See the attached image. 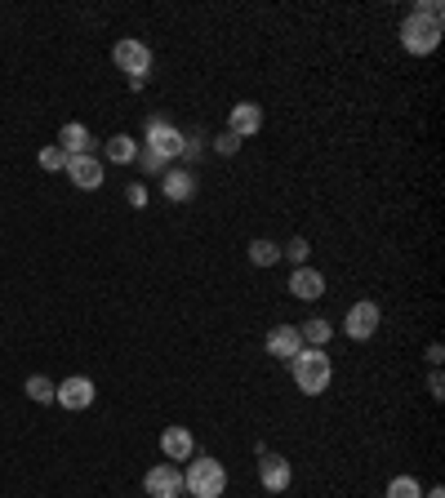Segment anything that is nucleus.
<instances>
[{"label": "nucleus", "instance_id": "nucleus-12", "mask_svg": "<svg viewBox=\"0 0 445 498\" xmlns=\"http://www.w3.org/2000/svg\"><path fill=\"white\" fill-rule=\"evenodd\" d=\"M161 192H165V200H174V205H187V200L196 196V174H192V169H165V174H161Z\"/></svg>", "mask_w": 445, "mask_h": 498}, {"label": "nucleus", "instance_id": "nucleus-28", "mask_svg": "<svg viewBox=\"0 0 445 498\" xmlns=\"http://www.w3.org/2000/svg\"><path fill=\"white\" fill-rule=\"evenodd\" d=\"M428 392H432L437 400L445 397V378H441V369H432V378H428Z\"/></svg>", "mask_w": 445, "mask_h": 498}, {"label": "nucleus", "instance_id": "nucleus-19", "mask_svg": "<svg viewBox=\"0 0 445 498\" xmlns=\"http://www.w3.org/2000/svg\"><path fill=\"white\" fill-rule=\"evenodd\" d=\"M281 259V245L268 240V236H259V240H249V263L254 267H272Z\"/></svg>", "mask_w": 445, "mask_h": 498}, {"label": "nucleus", "instance_id": "nucleus-3", "mask_svg": "<svg viewBox=\"0 0 445 498\" xmlns=\"http://www.w3.org/2000/svg\"><path fill=\"white\" fill-rule=\"evenodd\" d=\"M401 45H406V54H414V58H428V54L441 45V23H432V18H423V14H406V23H401Z\"/></svg>", "mask_w": 445, "mask_h": 498}, {"label": "nucleus", "instance_id": "nucleus-25", "mask_svg": "<svg viewBox=\"0 0 445 498\" xmlns=\"http://www.w3.org/2000/svg\"><path fill=\"white\" fill-rule=\"evenodd\" d=\"M410 14H423V18H432V23H441V18H445V5H441V0H419V5H414Z\"/></svg>", "mask_w": 445, "mask_h": 498}, {"label": "nucleus", "instance_id": "nucleus-24", "mask_svg": "<svg viewBox=\"0 0 445 498\" xmlns=\"http://www.w3.org/2000/svg\"><path fill=\"white\" fill-rule=\"evenodd\" d=\"M40 169H49V174H54V169H68V152H63L58 143L45 147V152H40Z\"/></svg>", "mask_w": 445, "mask_h": 498}, {"label": "nucleus", "instance_id": "nucleus-9", "mask_svg": "<svg viewBox=\"0 0 445 498\" xmlns=\"http://www.w3.org/2000/svg\"><path fill=\"white\" fill-rule=\"evenodd\" d=\"M143 490H147V498H178L183 494V472L174 463H156L143 476Z\"/></svg>", "mask_w": 445, "mask_h": 498}, {"label": "nucleus", "instance_id": "nucleus-20", "mask_svg": "<svg viewBox=\"0 0 445 498\" xmlns=\"http://www.w3.org/2000/svg\"><path fill=\"white\" fill-rule=\"evenodd\" d=\"M54 387H58V383H49L45 374H32V378L23 383V392H27V400H36V405H49V400H54Z\"/></svg>", "mask_w": 445, "mask_h": 498}, {"label": "nucleus", "instance_id": "nucleus-7", "mask_svg": "<svg viewBox=\"0 0 445 498\" xmlns=\"http://www.w3.org/2000/svg\"><path fill=\"white\" fill-rule=\"evenodd\" d=\"M183 138H187V133H183V130H174L170 121L152 116V121H147V143H143V147H152L156 156H165V161H174V156H183Z\"/></svg>", "mask_w": 445, "mask_h": 498}, {"label": "nucleus", "instance_id": "nucleus-17", "mask_svg": "<svg viewBox=\"0 0 445 498\" xmlns=\"http://www.w3.org/2000/svg\"><path fill=\"white\" fill-rule=\"evenodd\" d=\"M107 161H111V165H134V156H138V143L134 138H130V133H111V138H107Z\"/></svg>", "mask_w": 445, "mask_h": 498}, {"label": "nucleus", "instance_id": "nucleus-21", "mask_svg": "<svg viewBox=\"0 0 445 498\" xmlns=\"http://www.w3.org/2000/svg\"><path fill=\"white\" fill-rule=\"evenodd\" d=\"M134 161L147 169L152 178H161V174L170 169V161H165V156H156V152H152V147H143V143H138V156H134Z\"/></svg>", "mask_w": 445, "mask_h": 498}, {"label": "nucleus", "instance_id": "nucleus-27", "mask_svg": "<svg viewBox=\"0 0 445 498\" xmlns=\"http://www.w3.org/2000/svg\"><path fill=\"white\" fill-rule=\"evenodd\" d=\"M125 200H130L134 209H143V205H147V187H143V183H130V187H125Z\"/></svg>", "mask_w": 445, "mask_h": 498}, {"label": "nucleus", "instance_id": "nucleus-23", "mask_svg": "<svg viewBox=\"0 0 445 498\" xmlns=\"http://www.w3.org/2000/svg\"><path fill=\"white\" fill-rule=\"evenodd\" d=\"M281 254H285V259H290V263H294V267H308V254H312L308 236H290V245H285Z\"/></svg>", "mask_w": 445, "mask_h": 498}, {"label": "nucleus", "instance_id": "nucleus-5", "mask_svg": "<svg viewBox=\"0 0 445 498\" xmlns=\"http://www.w3.org/2000/svg\"><path fill=\"white\" fill-rule=\"evenodd\" d=\"M378 325H383V307H378L375 299H361L347 307V321H343V330H347V338L352 343H366V338H375Z\"/></svg>", "mask_w": 445, "mask_h": 498}, {"label": "nucleus", "instance_id": "nucleus-1", "mask_svg": "<svg viewBox=\"0 0 445 498\" xmlns=\"http://www.w3.org/2000/svg\"><path fill=\"white\" fill-rule=\"evenodd\" d=\"M290 374H294V387L308 392V397H321L334 378V366L325 356V347H303L294 361H290Z\"/></svg>", "mask_w": 445, "mask_h": 498}, {"label": "nucleus", "instance_id": "nucleus-6", "mask_svg": "<svg viewBox=\"0 0 445 498\" xmlns=\"http://www.w3.org/2000/svg\"><path fill=\"white\" fill-rule=\"evenodd\" d=\"M54 400H58L63 409H71V414H80V409H90V405L99 400V387H94V378L71 374V378H63V383L54 387Z\"/></svg>", "mask_w": 445, "mask_h": 498}, {"label": "nucleus", "instance_id": "nucleus-15", "mask_svg": "<svg viewBox=\"0 0 445 498\" xmlns=\"http://www.w3.org/2000/svg\"><path fill=\"white\" fill-rule=\"evenodd\" d=\"M290 294L299 302H316L325 294V276L316 271V267H294V276H290Z\"/></svg>", "mask_w": 445, "mask_h": 498}, {"label": "nucleus", "instance_id": "nucleus-14", "mask_svg": "<svg viewBox=\"0 0 445 498\" xmlns=\"http://www.w3.org/2000/svg\"><path fill=\"white\" fill-rule=\"evenodd\" d=\"M161 454H165V463H187L196 454V440H192L187 428H165L161 432Z\"/></svg>", "mask_w": 445, "mask_h": 498}, {"label": "nucleus", "instance_id": "nucleus-13", "mask_svg": "<svg viewBox=\"0 0 445 498\" xmlns=\"http://www.w3.org/2000/svg\"><path fill=\"white\" fill-rule=\"evenodd\" d=\"M299 352H303L299 325H276V330H268V356H276V361H294Z\"/></svg>", "mask_w": 445, "mask_h": 498}, {"label": "nucleus", "instance_id": "nucleus-16", "mask_svg": "<svg viewBox=\"0 0 445 498\" xmlns=\"http://www.w3.org/2000/svg\"><path fill=\"white\" fill-rule=\"evenodd\" d=\"M90 143H94V138H90V130H85L80 121L63 125V133H58V147H63L68 156H85V152H90Z\"/></svg>", "mask_w": 445, "mask_h": 498}, {"label": "nucleus", "instance_id": "nucleus-26", "mask_svg": "<svg viewBox=\"0 0 445 498\" xmlns=\"http://www.w3.org/2000/svg\"><path fill=\"white\" fill-rule=\"evenodd\" d=\"M214 152H218V156H237V152H240V138L223 130L218 138H214Z\"/></svg>", "mask_w": 445, "mask_h": 498}, {"label": "nucleus", "instance_id": "nucleus-8", "mask_svg": "<svg viewBox=\"0 0 445 498\" xmlns=\"http://www.w3.org/2000/svg\"><path fill=\"white\" fill-rule=\"evenodd\" d=\"M290 481H294V472H290V459H281V454H259V485L268 490V494H285L290 490Z\"/></svg>", "mask_w": 445, "mask_h": 498}, {"label": "nucleus", "instance_id": "nucleus-10", "mask_svg": "<svg viewBox=\"0 0 445 498\" xmlns=\"http://www.w3.org/2000/svg\"><path fill=\"white\" fill-rule=\"evenodd\" d=\"M68 178L80 187V192H99V187H103V161H99L94 152L68 156Z\"/></svg>", "mask_w": 445, "mask_h": 498}, {"label": "nucleus", "instance_id": "nucleus-4", "mask_svg": "<svg viewBox=\"0 0 445 498\" xmlns=\"http://www.w3.org/2000/svg\"><path fill=\"white\" fill-rule=\"evenodd\" d=\"M111 63L121 67L130 80H147V71H152V49L134 40V36H125V40H116L111 45Z\"/></svg>", "mask_w": 445, "mask_h": 498}, {"label": "nucleus", "instance_id": "nucleus-22", "mask_svg": "<svg viewBox=\"0 0 445 498\" xmlns=\"http://www.w3.org/2000/svg\"><path fill=\"white\" fill-rule=\"evenodd\" d=\"M387 498H423V490H419L414 476H392L387 481Z\"/></svg>", "mask_w": 445, "mask_h": 498}, {"label": "nucleus", "instance_id": "nucleus-2", "mask_svg": "<svg viewBox=\"0 0 445 498\" xmlns=\"http://www.w3.org/2000/svg\"><path fill=\"white\" fill-rule=\"evenodd\" d=\"M183 490H187L192 498H223V490H228V472H223L218 459L201 454V459H192L187 472H183Z\"/></svg>", "mask_w": 445, "mask_h": 498}, {"label": "nucleus", "instance_id": "nucleus-29", "mask_svg": "<svg viewBox=\"0 0 445 498\" xmlns=\"http://www.w3.org/2000/svg\"><path fill=\"white\" fill-rule=\"evenodd\" d=\"M423 498H445V490L441 485H432V490H423Z\"/></svg>", "mask_w": 445, "mask_h": 498}, {"label": "nucleus", "instance_id": "nucleus-18", "mask_svg": "<svg viewBox=\"0 0 445 498\" xmlns=\"http://www.w3.org/2000/svg\"><path fill=\"white\" fill-rule=\"evenodd\" d=\"M299 338H303V347H325L330 338H334V325L325 321V316H312L299 325Z\"/></svg>", "mask_w": 445, "mask_h": 498}, {"label": "nucleus", "instance_id": "nucleus-11", "mask_svg": "<svg viewBox=\"0 0 445 498\" xmlns=\"http://www.w3.org/2000/svg\"><path fill=\"white\" fill-rule=\"evenodd\" d=\"M263 130V107L249 99H240L232 107V116H228V133H237V138H254V133Z\"/></svg>", "mask_w": 445, "mask_h": 498}]
</instances>
